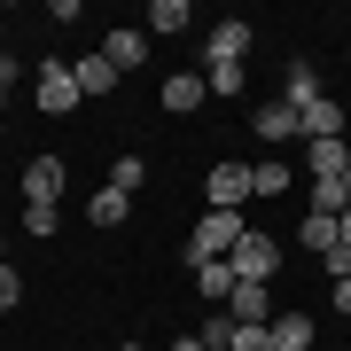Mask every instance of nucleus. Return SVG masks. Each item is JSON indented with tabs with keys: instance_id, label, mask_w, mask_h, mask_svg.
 Wrapping results in <instances>:
<instances>
[{
	"instance_id": "obj_29",
	"label": "nucleus",
	"mask_w": 351,
	"mask_h": 351,
	"mask_svg": "<svg viewBox=\"0 0 351 351\" xmlns=\"http://www.w3.org/2000/svg\"><path fill=\"white\" fill-rule=\"evenodd\" d=\"M117 351H149V343H117Z\"/></svg>"
},
{
	"instance_id": "obj_19",
	"label": "nucleus",
	"mask_w": 351,
	"mask_h": 351,
	"mask_svg": "<svg viewBox=\"0 0 351 351\" xmlns=\"http://www.w3.org/2000/svg\"><path fill=\"white\" fill-rule=\"evenodd\" d=\"M250 195H289V164H250Z\"/></svg>"
},
{
	"instance_id": "obj_14",
	"label": "nucleus",
	"mask_w": 351,
	"mask_h": 351,
	"mask_svg": "<svg viewBox=\"0 0 351 351\" xmlns=\"http://www.w3.org/2000/svg\"><path fill=\"white\" fill-rule=\"evenodd\" d=\"M86 219H94V226H125V219H133V195H117V188H94Z\"/></svg>"
},
{
	"instance_id": "obj_9",
	"label": "nucleus",
	"mask_w": 351,
	"mask_h": 351,
	"mask_svg": "<svg viewBox=\"0 0 351 351\" xmlns=\"http://www.w3.org/2000/svg\"><path fill=\"white\" fill-rule=\"evenodd\" d=\"M304 164H313V180H343L351 149H343V141H304Z\"/></svg>"
},
{
	"instance_id": "obj_21",
	"label": "nucleus",
	"mask_w": 351,
	"mask_h": 351,
	"mask_svg": "<svg viewBox=\"0 0 351 351\" xmlns=\"http://www.w3.org/2000/svg\"><path fill=\"white\" fill-rule=\"evenodd\" d=\"M149 24H156V32H188V24H195V8H188V0H156Z\"/></svg>"
},
{
	"instance_id": "obj_25",
	"label": "nucleus",
	"mask_w": 351,
	"mask_h": 351,
	"mask_svg": "<svg viewBox=\"0 0 351 351\" xmlns=\"http://www.w3.org/2000/svg\"><path fill=\"white\" fill-rule=\"evenodd\" d=\"M8 94H16V63L0 55V101H8Z\"/></svg>"
},
{
	"instance_id": "obj_5",
	"label": "nucleus",
	"mask_w": 351,
	"mask_h": 351,
	"mask_svg": "<svg viewBox=\"0 0 351 351\" xmlns=\"http://www.w3.org/2000/svg\"><path fill=\"white\" fill-rule=\"evenodd\" d=\"M203 195H211V211H242L250 203V164H211Z\"/></svg>"
},
{
	"instance_id": "obj_12",
	"label": "nucleus",
	"mask_w": 351,
	"mask_h": 351,
	"mask_svg": "<svg viewBox=\"0 0 351 351\" xmlns=\"http://www.w3.org/2000/svg\"><path fill=\"white\" fill-rule=\"evenodd\" d=\"M203 94H211V86H203V71H172V78H164V110H195Z\"/></svg>"
},
{
	"instance_id": "obj_18",
	"label": "nucleus",
	"mask_w": 351,
	"mask_h": 351,
	"mask_svg": "<svg viewBox=\"0 0 351 351\" xmlns=\"http://www.w3.org/2000/svg\"><path fill=\"white\" fill-rule=\"evenodd\" d=\"M297 242H304V250H313V258H328V250H336V219L304 211V226H297Z\"/></svg>"
},
{
	"instance_id": "obj_26",
	"label": "nucleus",
	"mask_w": 351,
	"mask_h": 351,
	"mask_svg": "<svg viewBox=\"0 0 351 351\" xmlns=\"http://www.w3.org/2000/svg\"><path fill=\"white\" fill-rule=\"evenodd\" d=\"M336 313H343V320H351V274H343V281H336Z\"/></svg>"
},
{
	"instance_id": "obj_23",
	"label": "nucleus",
	"mask_w": 351,
	"mask_h": 351,
	"mask_svg": "<svg viewBox=\"0 0 351 351\" xmlns=\"http://www.w3.org/2000/svg\"><path fill=\"white\" fill-rule=\"evenodd\" d=\"M203 86H211L219 101H234V94H242V63H211V71H203Z\"/></svg>"
},
{
	"instance_id": "obj_2",
	"label": "nucleus",
	"mask_w": 351,
	"mask_h": 351,
	"mask_svg": "<svg viewBox=\"0 0 351 351\" xmlns=\"http://www.w3.org/2000/svg\"><path fill=\"white\" fill-rule=\"evenodd\" d=\"M226 265H234V281H274V265H281V242L250 226V234L234 242V258H226Z\"/></svg>"
},
{
	"instance_id": "obj_1",
	"label": "nucleus",
	"mask_w": 351,
	"mask_h": 351,
	"mask_svg": "<svg viewBox=\"0 0 351 351\" xmlns=\"http://www.w3.org/2000/svg\"><path fill=\"white\" fill-rule=\"evenodd\" d=\"M242 234H250V219H242V211H203L195 234H188V265H219V258H234Z\"/></svg>"
},
{
	"instance_id": "obj_20",
	"label": "nucleus",
	"mask_w": 351,
	"mask_h": 351,
	"mask_svg": "<svg viewBox=\"0 0 351 351\" xmlns=\"http://www.w3.org/2000/svg\"><path fill=\"white\" fill-rule=\"evenodd\" d=\"M313 211H320V219H343V211H351L343 180H313Z\"/></svg>"
},
{
	"instance_id": "obj_4",
	"label": "nucleus",
	"mask_w": 351,
	"mask_h": 351,
	"mask_svg": "<svg viewBox=\"0 0 351 351\" xmlns=\"http://www.w3.org/2000/svg\"><path fill=\"white\" fill-rule=\"evenodd\" d=\"M78 101H86V94H78V71L71 63H39V110L63 117V110H78Z\"/></svg>"
},
{
	"instance_id": "obj_7",
	"label": "nucleus",
	"mask_w": 351,
	"mask_h": 351,
	"mask_svg": "<svg viewBox=\"0 0 351 351\" xmlns=\"http://www.w3.org/2000/svg\"><path fill=\"white\" fill-rule=\"evenodd\" d=\"M297 141H343V101L320 94L313 110H297Z\"/></svg>"
},
{
	"instance_id": "obj_17",
	"label": "nucleus",
	"mask_w": 351,
	"mask_h": 351,
	"mask_svg": "<svg viewBox=\"0 0 351 351\" xmlns=\"http://www.w3.org/2000/svg\"><path fill=\"white\" fill-rule=\"evenodd\" d=\"M289 110H313V101H320V78H313V63H289Z\"/></svg>"
},
{
	"instance_id": "obj_16",
	"label": "nucleus",
	"mask_w": 351,
	"mask_h": 351,
	"mask_svg": "<svg viewBox=\"0 0 351 351\" xmlns=\"http://www.w3.org/2000/svg\"><path fill=\"white\" fill-rule=\"evenodd\" d=\"M258 141H297V110L289 101H265L258 110Z\"/></svg>"
},
{
	"instance_id": "obj_27",
	"label": "nucleus",
	"mask_w": 351,
	"mask_h": 351,
	"mask_svg": "<svg viewBox=\"0 0 351 351\" xmlns=\"http://www.w3.org/2000/svg\"><path fill=\"white\" fill-rule=\"evenodd\" d=\"M172 351H211V343H203V336H172Z\"/></svg>"
},
{
	"instance_id": "obj_15",
	"label": "nucleus",
	"mask_w": 351,
	"mask_h": 351,
	"mask_svg": "<svg viewBox=\"0 0 351 351\" xmlns=\"http://www.w3.org/2000/svg\"><path fill=\"white\" fill-rule=\"evenodd\" d=\"M274 351H313V320L304 313H274Z\"/></svg>"
},
{
	"instance_id": "obj_24",
	"label": "nucleus",
	"mask_w": 351,
	"mask_h": 351,
	"mask_svg": "<svg viewBox=\"0 0 351 351\" xmlns=\"http://www.w3.org/2000/svg\"><path fill=\"white\" fill-rule=\"evenodd\" d=\"M16 304H24V281H16V265L0 258V313H16Z\"/></svg>"
},
{
	"instance_id": "obj_10",
	"label": "nucleus",
	"mask_w": 351,
	"mask_h": 351,
	"mask_svg": "<svg viewBox=\"0 0 351 351\" xmlns=\"http://www.w3.org/2000/svg\"><path fill=\"white\" fill-rule=\"evenodd\" d=\"M101 55H110L117 71H141V63H149V32H110V47H101Z\"/></svg>"
},
{
	"instance_id": "obj_8",
	"label": "nucleus",
	"mask_w": 351,
	"mask_h": 351,
	"mask_svg": "<svg viewBox=\"0 0 351 351\" xmlns=\"http://www.w3.org/2000/svg\"><path fill=\"white\" fill-rule=\"evenodd\" d=\"M203 55H211V63H242V55H250V24H234V16H226V24H211Z\"/></svg>"
},
{
	"instance_id": "obj_22",
	"label": "nucleus",
	"mask_w": 351,
	"mask_h": 351,
	"mask_svg": "<svg viewBox=\"0 0 351 351\" xmlns=\"http://www.w3.org/2000/svg\"><path fill=\"white\" fill-rule=\"evenodd\" d=\"M141 180H149L141 156H117V164H110V188H117V195H141Z\"/></svg>"
},
{
	"instance_id": "obj_28",
	"label": "nucleus",
	"mask_w": 351,
	"mask_h": 351,
	"mask_svg": "<svg viewBox=\"0 0 351 351\" xmlns=\"http://www.w3.org/2000/svg\"><path fill=\"white\" fill-rule=\"evenodd\" d=\"M336 242H343V250H351V211H343V219H336Z\"/></svg>"
},
{
	"instance_id": "obj_31",
	"label": "nucleus",
	"mask_w": 351,
	"mask_h": 351,
	"mask_svg": "<svg viewBox=\"0 0 351 351\" xmlns=\"http://www.w3.org/2000/svg\"><path fill=\"white\" fill-rule=\"evenodd\" d=\"M265 351H274V343H265Z\"/></svg>"
},
{
	"instance_id": "obj_3",
	"label": "nucleus",
	"mask_w": 351,
	"mask_h": 351,
	"mask_svg": "<svg viewBox=\"0 0 351 351\" xmlns=\"http://www.w3.org/2000/svg\"><path fill=\"white\" fill-rule=\"evenodd\" d=\"M24 203L32 211H55L63 203V156H32L24 164Z\"/></svg>"
},
{
	"instance_id": "obj_13",
	"label": "nucleus",
	"mask_w": 351,
	"mask_h": 351,
	"mask_svg": "<svg viewBox=\"0 0 351 351\" xmlns=\"http://www.w3.org/2000/svg\"><path fill=\"white\" fill-rule=\"evenodd\" d=\"M188 274H195V289H203V297H211L219 313H226V297H234V265L219 258V265H188Z\"/></svg>"
},
{
	"instance_id": "obj_30",
	"label": "nucleus",
	"mask_w": 351,
	"mask_h": 351,
	"mask_svg": "<svg viewBox=\"0 0 351 351\" xmlns=\"http://www.w3.org/2000/svg\"><path fill=\"white\" fill-rule=\"evenodd\" d=\"M343 195H351V164H343Z\"/></svg>"
},
{
	"instance_id": "obj_6",
	"label": "nucleus",
	"mask_w": 351,
	"mask_h": 351,
	"mask_svg": "<svg viewBox=\"0 0 351 351\" xmlns=\"http://www.w3.org/2000/svg\"><path fill=\"white\" fill-rule=\"evenodd\" d=\"M226 320H242V328H274V289H265V281H234Z\"/></svg>"
},
{
	"instance_id": "obj_11",
	"label": "nucleus",
	"mask_w": 351,
	"mask_h": 351,
	"mask_svg": "<svg viewBox=\"0 0 351 351\" xmlns=\"http://www.w3.org/2000/svg\"><path fill=\"white\" fill-rule=\"evenodd\" d=\"M71 71H78V94H110L117 86V63H110V55H78Z\"/></svg>"
}]
</instances>
